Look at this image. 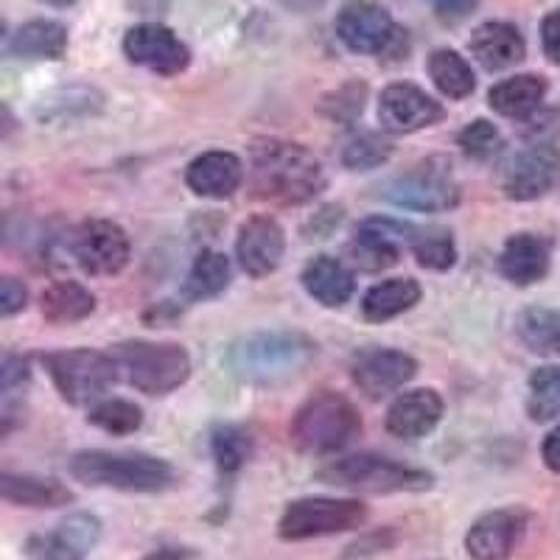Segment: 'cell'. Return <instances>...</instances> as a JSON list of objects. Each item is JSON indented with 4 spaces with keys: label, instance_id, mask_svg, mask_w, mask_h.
<instances>
[{
    "label": "cell",
    "instance_id": "1",
    "mask_svg": "<svg viewBox=\"0 0 560 560\" xmlns=\"http://www.w3.org/2000/svg\"><path fill=\"white\" fill-rule=\"evenodd\" d=\"M325 188L319 160L300 143L261 138L249 147V191L278 205L312 202Z\"/></svg>",
    "mask_w": 560,
    "mask_h": 560
},
{
    "label": "cell",
    "instance_id": "2",
    "mask_svg": "<svg viewBox=\"0 0 560 560\" xmlns=\"http://www.w3.org/2000/svg\"><path fill=\"white\" fill-rule=\"evenodd\" d=\"M317 359V342L298 331H261L233 342L228 368L253 387H278L300 378Z\"/></svg>",
    "mask_w": 560,
    "mask_h": 560
},
{
    "label": "cell",
    "instance_id": "3",
    "mask_svg": "<svg viewBox=\"0 0 560 560\" xmlns=\"http://www.w3.org/2000/svg\"><path fill=\"white\" fill-rule=\"evenodd\" d=\"M70 474L90 488H113L124 493H160L177 485V471L166 459L140 452H79Z\"/></svg>",
    "mask_w": 560,
    "mask_h": 560
},
{
    "label": "cell",
    "instance_id": "4",
    "mask_svg": "<svg viewBox=\"0 0 560 560\" xmlns=\"http://www.w3.org/2000/svg\"><path fill=\"white\" fill-rule=\"evenodd\" d=\"M289 434L303 454L328 457L342 452L348 443H353V438L362 434V418L345 395L319 389L294 412Z\"/></svg>",
    "mask_w": 560,
    "mask_h": 560
},
{
    "label": "cell",
    "instance_id": "5",
    "mask_svg": "<svg viewBox=\"0 0 560 560\" xmlns=\"http://www.w3.org/2000/svg\"><path fill=\"white\" fill-rule=\"evenodd\" d=\"M109 357L129 387L143 395H168L191 376V357L183 345L129 339L113 345Z\"/></svg>",
    "mask_w": 560,
    "mask_h": 560
},
{
    "label": "cell",
    "instance_id": "6",
    "mask_svg": "<svg viewBox=\"0 0 560 560\" xmlns=\"http://www.w3.org/2000/svg\"><path fill=\"white\" fill-rule=\"evenodd\" d=\"M317 479L334 488L364 490V493H420L434 485L429 471L382 454H350V457L331 459L319 468Z\"/></svg>",
    "mask_w": 560,
    "mask_h": 560
},
{
    "label": "cell",
    "instance_id": "7",
    "mask_svg": "<svg viewBox=\"0 0 560 560\" xmlns=\"http://www.w3.org/2000/svg\"><path fill=\"white\" fill-rule=\"evenodd\" d=\"M45 368H48V376H51L59 395L73 407H88V404L102 401L104 393L121 376L118 364L109 353L90 348L48 353Z\"/></svg>",
    "mask_w": 560,
    "mask_h": 560
},
{
    "label": "cell",
    "instance_id": "8",
    "mask_svg": "<svg viewBox=\"0 0 560 560\" xmlns=\"http://www.w3.org/2000/svg\"><path fill=\"white\" fill-rule=\"evenodd\" d=\"M337 37L353 54L378 59H401L407 54V32L395 26L387 9L373 0H348L339 9Z\"/></svg>",
    "mask_w": 560,
    "mask_h": 560
},
{
    "label": "cell",
    "instance_id": "9",
    "mask_svg": "<svg viewBox=\"0 0 560 560\" xmlns=\"http://www.w3.org/2000/svg\"><path fill=\"white\" fill-rule=\"evenodd\" d=\"M368 522V508L357 499L306 497L287 504L278 522V535L283 541H308L325 535L348 533Z\"/></svg>",
    "mask_w": 560,
    "mask_h": 560
},
{
    "label": "cell",
    "instance_id": "10",
    "mask_svg": "<svg viewBox=\"0 0 560 560\" xmlns=\"http://www.w3.org/2000/svg\"><path fill=\"white\" fill-rule=\"evenodd\" d=\"M382 197L398 208L443 213L459 205V185L446 160H427L401 177L389 179L382 188Z\"/></svg>",
    "mask_w": 560,
    "mask_h": 560
},
{
    "label": "cell",
    "instance_id": "11",
    "mask_svg": "<svg viewBox=\"0 0 560 560\" xmlns=\"http://www.w3.org/2000/svg\"><path fill=\"white\" fill-rule=\"evenodd\" d=\"M415 236H418L415 224L389 217H370L359 222L348 253L364 272H382L401 261L404 249H412Z\"/></svg>",
    "mask_w": 560,
    "mask_h": 560
},
{
    "label": "cell",
    "instance_id": "12",
    "mask_svg": "<svg viewBox=\"0 0 560 560\" xmlns=\"http://www.w3.org/2000/svg\"><path fill=\"white\" fill-rule=\"evenodd\" d=\"M73 258L93 278H113L129 264V236L109 219H90L73 233Z\"/></svg>",
    "mask_w": 560,
    "mask_h": 560
},
{
    "label": "cell",
    "instance_id": "13",
    "mask_svg": "<svg viewBox=\"0 0 560 560\" xmlns=\"http://www.w3.org/2000/svg\"><path fill=\"white\" fill-rule=\"evenodd\" d=\"M102 541V518L93 513H73L54 529L28 535L23 555L28 560H88Z\"/></svg>",
    "mask_w": 560,
    "mask_h": 560
},
{
    "label": "cell",
    "instance_id": "14",
    "mask_svg": "<svg viewBox=\"0 0 560 560\" xmlns=\"http://www.w3.org/2000/svg\"><path fill=\"white\" fill-rule=\"evenodd\" d=\"M124 54L132 65L152 70L158 77H177L191 65L188 45L160 23H140L124 37Z\"/></svg>",
    "mask_w": 560,
    "mask_h": 560
},
{
    "label": "cell",
    "instance_id": "15",
    "mask_svg": "<svg viewBox=\"0 0 560 560\" xmlns=\"http://www.w3.org/2000/svg\"><path fill=\"white\" fill-rule=\"evenodd\" d=\"M560 185V149L555 143L549 147H527L510 160L502 174L504 197L516 202H533L547 194H552Z\"/></svg>",
    "mask_w": 560,
    "mask_h": 560
},
{
    "label": "cell",
    "instance_id": "16",
    "mask_svg": "<svg viewBox=\"0 0 560 560\" xmlns=\"http://www.w3.org/2000/svg\"><path fill=\"white\" fill-rule=\"evenodd\" d=\"M443 115H446L443 104L434 102L427 90L409 82L389 84L378 102L382 127L393 135H409L434 127L438 121H443Z\"/></svg>",
    "mask_w": 560,
    "mask_h": 560
},
{
    "label": "cell",
    "instance_id": "17",
    "mask_svg": "<svg viewBox=\"0 0 560 560\" xmlns=\"http://www.w3.org/2000/svg\"><path fill=\"white\" fill-rule=\"evenodd\" d=\"M527 529V513L518 508L490 510L465 533V552L471 560H510Z\"/></svg>",
    "mask_w": 560,
    "mask_h": 560
},
{
    "label": "cell",
    "instance_id": "18",
    "mask_svg": "<svg viewBox=\"0 0 560 560\" xmlns=\"http://www.w3.org/2000/svg\"><path fill=\"white\" fill-rule=\"evenodd\" d=\"M418 373V362L409 353L393 348H368L353 362V382L368 398L378 401L398 393Z\"/></svg>",
    "mask_w": 560,
    "mask_h": 560
},
{
    "label": "cell",
    "instance_id": "19",
    "mask_svg": "<svg viewBox=\"0 0 560 560\" xmlns=\"http://www.w3.org/2000/svg\"><path fill=\"white\" fill-rule=\"evenodd\" d=\"M287 236L272 217H253L238 228L236 258L249 278H267L283 261Z\"/></svg>",
    "mask_w": 560,
    "mask_h": 560
},
{
    "label": "cell",
    "instance_id": "20",
    "mask_svg": "<svg viewBox=\"0 0 560 560\" xmlns=\"http://www.w3.org/2000/svg\"><path fill=\"white\" fill-rule=\"evenodd\" d=\"M443 418V398L434 389H409L387 409V432L401 440H418L434 432Z\"/></svg>",
    "mask_w": 560,
    "mask_h": 560
},
{
    "label": "cell",
    "instance_id": "21",
    "mask_svg": "<svg viewBox=\"0 0 560 560\" xmlns=\"http://www.w3.org/2000/svg\"><path fill=\"white\" fill-rule=\"evenodd\" d=\"M185 183L197 197L228 199L242 188L244 163L233 152H205L191 160Z\"/></svg>",
    "mask_w": 560,
    "mask_h": 560
},
{
    "label": "cell",
    "instance_id": "22",
    "mask_svg": "<svg viewBox=\"0 0 560 560\" xmlns=\"http://www.w3.org/2000/svg\"><path fill=\"white\" fill-rule=\"evenodd\" d=\"M549 261H552V253H549V244L541 236H535V233H516L502 247L499 272L510 283H516V287H533V283L547 278Z\"/></svg>",
    "mask_w": 560,
    "mask_h": 560
},
{
    "label": "cell",
    "instance_id": "23",
    "mask_svg": "<svg viewBox=\"0 0 560 560\" xmlns=\"http://www.w3.org/2000/svg\"><path fill=\"white\" fill-rule=\"evenodd\" d=\"M468 48L485 70H508L527 57V43L522 32L502 20L482 23L468 39Z\"/></svg>",
    "mask_w": 560,
    "mask_h": 560
},
{
    "label": "cell",
    "instance_id": "24",
    "mask_svg": "<svg viewBox=\"0 0 560 560\" xmlns=\"http://www.w3.org/2000/svg\"><path fill=\"white\" fill-rule=\"evenodd\" d=\"M300 280H303V289L325 308L345 306L353 298V289H357L353 272L334 255L312 258L306 269H303V275H300Z\"/></svg>",
    "mask_w": 560,
    "mask_h": 560
},
{
    "label": "cell",
    "instance_id": "25",
    "mask_svg": "<svg viewBox=\"0 0 560 560\" xmlns=\"http://www.w3.org/2000/svg\"><path fill=\"white\" fill-rule=\"evenodd\" d=\"M0 497L14 508L51 510L73 502V490L65 488L59 479L34 477V474H3L0 477Z\"/></svg>",
    "mask_w": 560,
    "mask_h": 560
},
{
    "label": "cell",
    "instance_id": "26",
    "mask_svg": "<svg viewBox=\"0 0 560 560\" xmlns=\"http://www.w3.org/2000/svg\"><path fill=\"white\" fill-rule=\"evenodd\" d=\"M544 98H547V79L535 77V73L504 79V82L493 84L488 93L490 107L513 121H527L529 115L541 109Z\"/></svg>",
    "mask_w": 560,
    "mask_h": 560
},
{
    "label": "cell",
    "instance_id": "27",
    "mask_svg": "<svg viewBox=\"0 0 560 560\" xmlns=\"http://www.w3.org/2000/svg\"><path fill=\"white\" fill-rule=\"evenodd\" d=\"M7 51L18 59H62L68 51V28L57 20H32L9 34Z\"/></svg>",
    "mask_w": 560,
    "mask_h": 560
},
{
    "label": "cell",
    "instance_id": "28",
    "mask_svg": "<svg viewBox=\"0 0 560 560\" xmlns=\"http://www.w3.org/2000/svg\"><path fill=\"white\" fill-rule=\"evenodd\" d=\"M39 312L51 325H70L96 312V298L77 280H57L39 298Z\"/></svg>",
    "mask_w": 560,
    "mask_h": 560
},
{
    "label": "cell",
    "instance_id": "29",
    "mask_svg": "<svg viewBox=\"0 0 560 560\" xmlns=\"http://www.w3.org/2000/svg\"><path fill=\"white\" fill-rule=\"evenodd\" d=\"M420 300V287L415 278H389L376 283L362 300V314L368 323H387L415 308Z\"/></svg>",
    "mask_w": 560,
    "mask_h": 560
},
{
    "label": "cell",
    "instance_id": "30",
    "mask_svg": "<svg viewBox=\"0 0 560 560\" xmlns=\"http://www.w3.org/2000/svg\"><path fill=\"white\" fill-rule=\"evenodd\" d=\"M429 77H432L434 88L452 102H463L477 88V77H474L468 59L459 57L452 48H438L429 57Z\"/></svg>",
    "mask_w": 560,
    "mask_h": 560
},
{
    "label": "cell",
    "instance_id": "31",
    "mask_svg": "<svg viewBox=\"0 0 560 560\" xmlns=\"http://www.w3.org/2000/svg\"><path fill=\"white\" fill-rule=\"evenodd\" d=\"M230 283V261L228 255L219 249H202L194 258L188 278H185V298L191 300H210L222 294Z\"/></svg>",
    "mask_w": 560,
    "mask_h": 560
},
{
    "label": "cell",
    "instance_id": "32",
    "mask_svg": "<svg viewBox=\"0 0 560 560\" xmlns=\"http://www.w3.org/2000/svg\"><path fill=\"white\" fill-rule=\"evenodd\" d=\"M516 334L524 348L538 357H560V312L558 308H527L518 314Z\"/></svg>",
    "mask_w": 560,
    "mask_h": 560
},
{
    "label": "cell",
    "instance_id": "33",
    "mask_svg": "<svg viewBox=\"0 0 560 560\" xmlns=\"http://www.w3.org/2000/svg\"><path fill=\"white\" fill-rule=\"evenodd\" d=\"M527 415L535 423H547L560 415V368L547 364L529 376Z\"/></svg>",
    "mask_w": 560,
    "mask_h": 560
},
{
    "label": "cell",
    "instance_id": "34",
    "mask_svg": "<svg viewBox=\"0 0 560 560\" xmlns=\"http://www.w3.org/2000/svg\"><path fill=\"white\" fill-rule=\"evenodd\" d=\"M412 253L420 267L432 269V272H446L457 264V244H454L452 233L443 228H418Z\"/></svg>",
    "mask_w": 560,
    "mask_h": 560
},
{
    "label": "cell",
    "instance_id": "35",
    "mask_svg": "<svg viewBox=\"0 0 560 560\" xmlns=\"http://www.w3.org/2000/svg\"><path fill=\"white\" fill-rule=\"evenodd\" d=\"M210 452L217 459V468L222 474H236L242 471L244 463L249 459L253 452V440L244 432L242 427H233V423H224L210 432Z\"/></svg>",
    "mask_w": 560,
    "mask_h": 560
},
{
    "label": "cell",
    "instance_id": "36",
    "mask_svg": "<svg viewBox=\"0 0 560 560\" xmlns=\"http://www.w3.org/2000/svg\"><path fill=\"white\" fill-rule=\"evenodd\" d=\"M393 158V143L378 132H359L345 143L342 166L350 172H370Z\"/></svg>",
    "mask_w": 560,
    "mask_h": 560
},
{
    "label": "cell",
    "instance_id": "37",
    "mask_svg": "<svg viewBox=\"0 0 560 560\" xmlns=\"http://www.w3.org/2000/svg\"><path fill=\"white\" fill-rule=\"evenodd\" d=\"M88 420L107 434H132L143 427V409L124 398H107L90 409Z\"/></svg>",
    "mask_w": 560,
    "mask_h": 560
},
{
    "label": "cell",
    "instance_id": "38",
    "mask_svg": "<svg viewBox=\"0 0 560 560\" xmlns=\"http://www.w3.org/2000/svg\"><path fill=\"white\" fill-rule=\"evenodd\" d=\"M457 147L477 163H490L504 152V138L493 124L477 118L457 135Z\"/></svg>",
    "mask_w": 560,
    "mask_h": 560
},
{
    "label": "cell",
    "instance_id": "39",
    "mask_svg": "<svg viewBox=\"0 0 560 560\" xmlns=\"http://www.w3.org/2000/svg\"><path fill=\"white\" fill-rule=\"evenodd\" d=\"M93 104H96V107L102 104V98L96 96V90L68 88L59 93V98H54V96L43 98V109H39V115H43V118H57V121H65V118L70 121V118H73V115H70V109L79 107L84 115H88V113H93Z\"/></svg>",
    "mask_w": 560,
    "mask_h": 560
},
{
    "label": "cell",
    "instance_id": "40",
    "mask_svg": "<svg viewBox=\"0 0 560 560\" xmlns=\"http://www.w3.org/2000/svg\"><path fill=\"white\" fill-rule=\"evenodd\" d=\"M364 98H368V88L362 82H348L334 96L325 98L323 113L334 121H353L364 109Z\"/></svg>",
    "mask_w": 560,
    "mask_h": 560
},
{
    "label": "cell",
    "instance_id": "41",
    "mask_svg": "<svg viewBox=\"0 0 560 560\" xmlns=\"http://www.w3.org/2000/svg\"><path fill=\"white\" fill-rule=\"evenodd\" d=\"M560 138V107L538 109L524 121V140L529 147H549Z\"/></svg>",
    "mask_w": 560,
    "mask_h": 560
},
{
    "label": "cell",
    "instance_id": "42",
    "mask_svg": "<svg viewBox=\"0 0 560 560\" xmlns=\"http://www.w3.org/2000/svg\"><path fill=\"white\" fill-rule=\"evenodd\" d=\"M28 376H32L28 359L9 353V357L3 359V368H0V389H3L7 395H12L14 389H20L28 382Z\"/></svg>",
    "mask_w": 560,
    "mask_h": 560
},
{
    "label": "cell",
    "instance_id": "43",
    "mask_svg": "<svg viewBox=\"0 0 560 560\" xmlns=\"http://www.w3.org/2000/svg\"><path fill=\"white\" fill-rule=\"evenodd\" d=\"M28 303V289L20 283L18 278L0 280V314L12 317V314L23 312Z\"/></svg>",
    "mask_w": 560,
    "mask_h": 560
},
{
    "label": "cell",
    "instance_id": "44",
    "mask_svg": "<svg viewBox=\"0 0 560 560\" xmlns=\"http://www.w3.org/2000/svg\"><path fill=\"white\" fill-rule=\"evenodd\" d=\"M432 7L443 23L454 26V23H463L465 18L477 12L479 0H432Z\"/></svg>",
    "mask_w": 560,
    "mask_h": 560
},
{
    "label": "cell",
    "instance_id": "45",
    "mask_svg": "<svg viewBox=\"0 0 560 560\" xmlns=\"http://www.w3.org/2000/svg\"><path fill=\"white\" fill-rule=\"evenodd\" d=\"M544 54L552 65H560V9L549 12L541 23Z\"/></svg>",
    "mask_w": 560,
    "mask_h": 560
},
{
    "label": "cell",
    "instance_id": "46",
    "mask_svg": "<svg viewBox=\"0 0 560 560\" xmlns=\"http://www.w3.org/2000/svg\"><path fill=\"white\" fill-rule=\"evenodd\" d=\"M541 457L549 471L560 474V427H555L552 432L547 434V440H544L541 446Z\"/></svg>",
    "mask_w": 560,
    "mask_h": 560
},
{
    "label": "cell",
    "instance_id": "47",
    "mask_svg": "<svg viewBox=\"0 0 560 560\" xmlns=\"http://www.w3.org/2000/svg\"><path fill=\"white\" fill-rule=\"evenodd\" d=\"M140 560H191V552L183 547H163V549H154L152 555Z\"/></svg>",
    "mask_w": 560,
    "mask_h": 560
},
{
    "label": "cell",
    "instance_id": "48",
    "mask_svg": "<svg viewBox=\"0 0 560 560\" xmlns=\"http://www.w3.org/2000/svg\"><path fill=\"white\" fill-rule=\"evenodd\" d=\"M48 7H70V3H77V0H43Z\"/></svg>",
    "mask_w": 560,
    "mask_h": 560
},
{
    "label": "cell",
    "instance_id": "49",
    "mask_svg": "<svg viewBox=\"0 0 560 560\" xmlns=\"http://www.w3.org/2000/svg\"><path fill=\"white\" fill-rule=\"evenodd\" d=\"M303 3H319V0H303Z\"/></svg>",
    "mask_w": 560,
    "mask_h": 560
}]
</instances>
